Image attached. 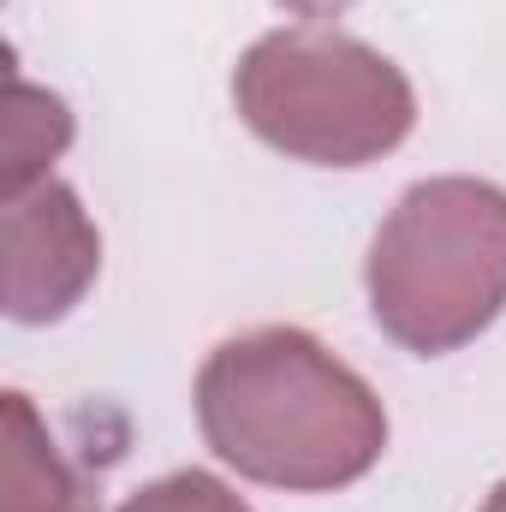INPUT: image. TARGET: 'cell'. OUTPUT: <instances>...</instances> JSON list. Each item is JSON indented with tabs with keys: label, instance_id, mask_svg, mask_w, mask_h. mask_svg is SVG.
Wrapping results in <instances>:
<instances>
[{
	"label": "cell",
	"instance_id": "cell-1",
	"mask_svg": "<svg viewBox=\"0 0 506 512\" xmlns=\"http://www.w3.org/2000/svg\"><path fill=\"white\" fill-rule=\"evenodd\" d=\"M203 429L251 477L346 483L381 447L370 393L298 334H256L203 370Z\"/></svg>",
	"mask_w": 506,
	"mask_h": 512
},
{
	"label": "cell",
	"instance_id": "cell-2",
	"mask_svg": "<svg viewBox=\"0 0 506 512\" xmlns=\"http://www.w3.org/2000/svg\"><path fill=\"white\" fill-rule=\"evenodd\" d=\"M506 298V197L483 185H423L376 245V316L441 352L477 334Z\"/></svg>",
	"mask_w": 506,
	"mask_h": 512
},
{
	"label": "cell",
	"instance_id": "cell-3",
	"mask_svg": "<svg viewBox=\"0 0 506 512\" xmlns=\"http://www.w3.org/2000/svg\"><path fill=\"white\" fill-rule=\"evenodd\" d=\"M245 114L280 149L316 155V161H364L387 149L405 120V84L387 72V60L352 42H310V36H274L245 60Z\"/></svg>",
	"mask_w": 506,
	"mask_h": 512
},
{
	"label": "cell",
	"instance_id": "cell-4",
	"mask_svg": "<svg viewBox=\"0 0 506 512\" xmlns=\"http://www.w3.org/2000/svg\"><path fill=\"white\" fill-rule=\"evenodd\" d=\"M96 274V233L78 197L54 179L6 197V316L48 322Z\"/></svg>",
	"mask_w": 506,
	"mask_h": 512
},
{
	"label": "cell",
	"instance_id": "cell-5",
	"mask_svg": "<svg viewBox=\"0 0 506 512\" xmlns=\"http://www.w3.org/2000/svg\"><path fill=\"white\" fill-rule=\"evenodd\" d=\"M6 423H0V441H6V495L0 512H90L78 483L66 477V465L48 453V429L36 417V405L12 387L6 393Z\"/></svg>",
	"mask_w": 506,
	"mask_h": 512
},
{
	"label": "cell",
	"instance_id": "cell-6",
	"mask_svg": "<svg viewBox=\"0 0 506 512\" xmlns=\"http://www.w3.org/2000/svg\"><path fill=\"white\" fill-rule=\"evenodd\" d=\"M66 137H72L66 108H60L48 90H36V84H24L18 72H6V120H0V191H6V197H18V191L42 185V179H48V161L66 149Z\"/></svg>",
	"mask_w": 506,
	"mask_h": 512
},
{
	"label": "cell",
	"instance_id": "cell-7",
	"mask_svg": "<svg viewBox=\"0 0 506 512\" xmlns=\"http://www.w3.org/2000/svg\"><path fill=\"white\" fill-rule=\"evenodd\" d=\"M120 512H245V507L227 501V489H215L209 477H173V483H155V489L131 495Z\"/></svg>",
	"mask_w": 506,
	"mask_h": 512
},
{
	"label": "cell",
	"instance_id": "cell-8",
	"mask_svg": "<svg viewBox=\"0 0 506 512\" xmlns=\"http://www.w3.org/2000/svg\"><path fill=\"white\" fill-rule=\"evenodd\" d=\"M292 6H304V12H328V6H340V0H292Z\"/></svg>",
	"mask_w": 506,
	"mask_h": 512
},
{
	"label": "cell",
	"instance_id": "cell-9",
	"mask_svg": "<svg viewBox=\"0 0 506 512\" xmlns=\"http://www.w3.org/2000/svg\"><path fill=\"white\" fill-rule=\"evenodd\" d=\"M489 512H506V489H501V501H495V507H489Z\"/></svg>",
	"mask_w": 506,
	"mask_h": 512
}]
</instances>
